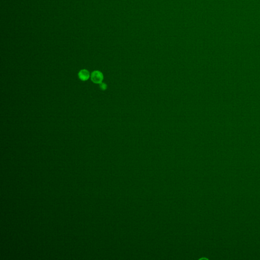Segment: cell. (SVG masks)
Listing matches in <instances>:
<instances>
[{
	"mask_svg": "<svg viewBox=\"0 0 260 260\" xmlns=\"http://www.w3.org/2000/svg\"><path fill=\"white\" fill-rule=\"evenodd\" d=\"M99 86H100V88H101V90H105L107 89V84H105V83L101 82V83L99 84Z\"/></svg>",
	"mask_w": 260,
	"mask_h": 260,
	"instance_id": "obj_3",
	"label": "cell"
},
{
	"mask_svg": "<svg viewBox=\"0 0 260 260\" xmlns=\"http://www.w3.org/2000/svg\"><path fill=\"white\" fill-rule=\"evenodd\" d=\"M78 77L81 81H86L90 77V73L88 70L82 69L80 70L78 74Z\"/></svg>",
	"mask_w": 260,
	"mask_h": 260,
	"instance_id": "obj_2",
	"label": "cell"
},
{
	"mask_svg": "<svg viewBox=\"0 0 260 260\" xmlns=\"http://www.w3.org/2000/svg\"><path fill=\"white\" fill-rule=\"evenodd\" d=\"M90 78L92 82L96 84H100L103 81V74L101 72L99 71H94L92 72L90 75Z\"/></svg>",
	"mask_w": 260,
	"mask_h": 260,
	"instance_id": "obj_1",
	"label": "cell"
}]
</instances>
